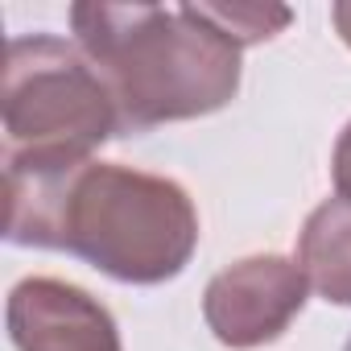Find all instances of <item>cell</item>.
<instances>
[{"label":"cell","mask_w":351,"mask_h":351,"mask_svg":"<svg viewBox=\"0 0 351 351\" xmlns=\"http://www.w3.org/2000/svg\"><path fill=\"white\" fill-rule=\"evenodd\" d=\"M343 351H351V335H347V343H343Z\"/></svg>","instance_id":"obj_10"},{"label":"cell","mask_w":351,"mask_h":351,"mask_svg":"<svg viewBox=\"0 0 351 351\" xmlns=\"http://www.w3.org/2000/svg\"><path fill=\"white\" fill-rule=\"evenodd\" d=\"M310 281L298 261L285 256H248L211 277L203 293V318L223 347L248 351L281 339L302 314Z\"/></svg>","instance_id":"obj_4"},{"label":"cell","mask_w":351,"mask_h":351,"mask_svg":"<svg viewBox=\"0 0 351 351\" xmlns=\"http://www.w3.org/2000/svg\"><path fill=\"white\" fill-rule=\"evenodd\" d=\"M5 240L71 252L112 281L161 285L199 248L191 195L161 173L112 161L5 165Z\"/></svg>","instance_id":"obj_1"},{"label":"cell","mask_w":351,"mask_h":351,"mask_svg":"<svg viewBox=\"0 0 351 351\" xmlns=\"http://www.w3.org/2000/svg\"><path fill=\"white\" fill-rule=\"evenodd\" d=\"M5 165L83 161L124 136L120 112L87 54L54 34L13 38L5 50Z\"/></svg>","instance_id":"obj_3"},{"label":"cell","mask_w":351,"mask_h":351,"mask_svg":"<svg viewBox=\"0 0 351 351\" xmlns=\"http://www.w3.org/2000/svg\"><path fill=\"white\" fill-rule=\"evenodd\" d=\"M75 46L116 99L120 132L195 120L228 108L240 91V46L199 5H91L71 9Z\"/></svg>","instance_id":"obj_2"},{"label":"cell","mask_w":351,"mask_h":351,"mask_svg":"<svg viewBox=\"0 0 351 351\" xmlns=\"http://www.w3.org/2000/svg\"><path fill=\"white\" fill-rule=\"evenodd\" d=\"M298 265L310 289L335 306H351V203L326 199L298 236Z\"/></svg>","instance_id":"obj_6"},{"label":"cell","mask_w":351,"mask_h":351,"mask_svg":"<svg viewBox=\"0 0 351 351\" xmlns=\"http://www.w3.org/2000/svg\"><path fill=\"white\" fill-rule=\"evenodd\" d=\"M199 9H203V17H207L223 38H232L240 50L277 38V34L293 21V13H289L285 5H199Z\"/></svg>","instance_id":"obj_7"},{"label":"cell","mask_w":351,"mask_h":351,"mask_svg":"<svg viewBox=\"0 0 351 351\" xmlns=\"http://www.w3.org/2000/svg\"><path fill=\"white\" fill-rule=\"evenodd\" d=\"M5 322L17 351H124L116 318L87 289L54 277L13 285Z\"/></svg>","instance_id":"obj_5"},{"label":"cell","mask_w":351,"mask_h":351,"mask_svg":"<svg viewBox=\"0 0 351 351\" xmlns=\"http://www.w3.org/2000/svg\"><path fill=\"white\" fill-rule=\"evenodd\" d=\"M330 21H335V29H339V38L351 46V0H339V5L330 9Z\"/></svg>","instance_id":"obj_9"},{"label":"cell","mask_w":351,"mask_h":351,"mask_svg":"<svg viewBox=\"0 0 351 351\" xmlns=\"http://www.w3.org/2000/svg\"><path fill=\"white\" fill-rule=\"evenodd\" d=\"M330 178H335V199L351 203V124L339 132L335 141V157H330Z\"/></svg>","instance_id":"obj_8"}]
</instances>
